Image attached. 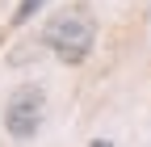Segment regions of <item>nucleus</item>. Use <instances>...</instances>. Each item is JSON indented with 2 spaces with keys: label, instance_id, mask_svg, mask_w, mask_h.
<instances>
[{
  "label": "nucleus",
  "instance_id": "nucleus-3",
  "mask_svg": "<svg viewBox=\"0 0 151 147\" xmlns=\"http://www.w3.org/2000/svg\"><path fill=\"white\" fill-rule=\"evenodd\" d=\"M42 4H50V0H21V4H17V13H13V25H25L34 13H42Z\"/></svg>",
  "mask_w": 151,
  "mask_h": 147
},
{
  "label": "nucleus",
  "instance_id": "nucleus-1",
  "mask_svg": "<svg viewBox=\"0 0 151 147\" xmlns=\"http://www.w3.org/2000/svg\"><path fill=\"white\" fill-rule=\"evenodd\" d=\"M38 38L59 63H84L92 55V42H97V21L88 9H59L55 17L42 21Z\"/></svg>",
  "mask_w": 151,
  "mask_h": 147
},
{
  "label": "nucleus",
  "instance_id": "nucleus-2",
  "mask_svg": "<svg viewBox=\"0 0 151 147\" xmlns=\"http://www.w3.org/2000/svg\"><path fill=\"white\" fill-rule=\"evenodd\" d=\"M42 114H46V97L38 84H21L4 105V130L13 139H34L42 130Z\"/></svg>",
  "mask_w": 151,
  "mask_h": 147
}]
</instances>
